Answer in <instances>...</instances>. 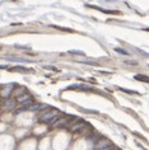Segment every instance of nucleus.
<instances>
[{"mask_svg": "<svg viewBox=\"0 0 149 150\" xmlns=\"http://www.w3.org/2000/svg\"><path fill=\"white\" fill-rule=\"evenodd\" d=\"M116 51H117V52H120V54H122V55H129L128 52L124 51V50H121V48H116Z\"/></svg>", "mask_w": 149, "mask_h": 150, "instance_id": "obj_12", "label": "nucleus"}, {"mask_svg": "<svg viewBox=\"0 0 149 150\" xmlns=\"http://www.w3.org/2000/svg\"><path fill=\"white\" fill-rule=\"evenodd\" d=\"M68 123H69L68 117H60V118H57L53 125H54V127H64V126H68Z\"/></svg>", "mask_w": 149, "mask_h": 150, "instance_id": "obj_6", "label": "nucleus"}, {"mask_svg": "<svg viewBox=\"0 0 149 150\" xmlns=\"http://www.w3.org/2000/svg\"><path fill=\"white\" fill-rule=\"evenodd\" d=\"M17 102L21 103V104H23V107H27V106H29V104H32L33 99H32V96L31 94H28V93H24V94H22L21 97H18Z\"/></svg>", "mask_w": 149, "mask_h": 150, "instance_id": "obj_3", "label": "nucleus"}, {"mask_svg": "<svg viewBox=\"0 0 149 150\" xmlns=\"http://www.w3.org/2000/svg\"><path fill=\"white\" fill-rule=\"evenodd\" d=\"M111 145H112V142H111L109 139L102 137V139H98V140L96 141L94 149H97V150H106V149H109Z\"/></svg>", "mask_w": 149, "mask_h": 150, "instance_id": "obj_2", "label": "nucleus"}, {"mask_svg": "<svg viewBox=\"0 0 149 150\" xmlns=\"http://www.w3.org/2000/svg\"><path fill=\"white\" fill-rule=\"evenodd\" d=\"M24 93H27V91H26V88L24 87H21V88H18V89H14L12 94L16 97V98H18V97H21L22 94H24Z\"/></svg>", "mask_w": 149, "mask_h": 150, "instance_id": "obj_7", "label": "nucleus"}, {"mask_svg": "<svg viewBox=\"0 0 149 150\" xmlns=\"http://www.w3.org/2000/svg\"><path fill=\"white\" fill-rule=\"evenodd\" d=\"M14 91V85H6V87H3L1 89H0V96L3 97V98H5V99H8L9 98V96H12V93Z\"/></svg>", "mask_w": 149, "mask_h": 150, "instance_id": "obj_4", "label": "nucleus"}, {"mask_svg": "<svg viewBox=\"0 0 149 150\" xmlns=\"http://www.w3.org/2000/svg\"><path fill=\"white\" fill-rule=\"evenodd\" d=\"M4 106L5 108H8V110H12V108H14V106H16V100L14 99H5V102H4Z\"/></svg>", "mask_w": 149, "mask_h": 150, "instance_id": "obj_9", "label": "nucleus"}, {"mask_svg": "<svg viewBox=\"0 0 149 150\" xmlns=\"http://www.w3.org/2000/svg\"><path fill=\"white\" fill-rule=\"evenodd\" d=\"M135 79L136 80H140V81H145V83H149V78L145 76V75H136Z\"/></svg>", "mask_w": 149, "mask_h": 150, "instance_id": "obj_11", "label": "nucleus"}, {"mask_svg": "<svg viewBox=\"0 0 149 150\" xmlns=\"http://www.w3.org/2000/svg\"><path fill=\"white\" fill-rule=\"evenodd\" d=\"M106 150H120V149H118V148H116V146H111V148L106 149Z\"/></svg>", "mask_w": 149, "mask_h": 150, "instance_id": "obj_13", "label": "nucleus"}, {"mask_svg": "<svg viewBox=\"0 0 149 150\" xmlns=\"http://www.w3.org/2000/svg\"><path fill=\"white\" fill-rule=\"evenodd\" d=\"M59 115H60V111L48 110L47 112H45V113L40 117V121L43 122V123H54L59 118Z\"/></svg>", "mask_w": 149, "mask_h": 150, "instance_id": "obj_1", "label": "nucleus"}, {"mask_svg": "<svg viewBox=\"0 0 149 150\" xmlns=\"http://www.w3.org/2000/svg\"><path fill=\"white\" fill-rule=\"evenodd\" d=\"M70 89H83V91H88V89H91L89 85H84V84H79V85H73V87H70Z\"/></svg>", "mask_w": 149, "mask_h": 150, "instance_id": "obj_10", "label": "nucleus"}, {"mask_svg": "<svg viewBox=\"0 0 149 150\" xmlns=\"http://www.w3.org/2000/svg\"><path fill=\"white\" fill-rule=\"evenodd\" d=\"M5 60H8V61H16V62H29L28 59H23V57H12V56H8V57H5Z\"/></svg>", "mask_w": 149, "mask_h": 150, "instance_id": "obj_8", "label": "nucleus"}, {"mask_svg": "<svg viewBox=\"0 0 149 150\" xmlns=\"http://www.w3.org/2000/svg\"><path fill=\"white\" fill-rule=\"evenodd\" d=\"M87 127V123H85L84 121H79L77 123H74V125L70 126V131L72 132H80L83 129H85Z\"/></svg>", "mask_w": 149, "mask_h": 150, "instance_id": "obj_5", "label": "nucleus"}]
</instances>
